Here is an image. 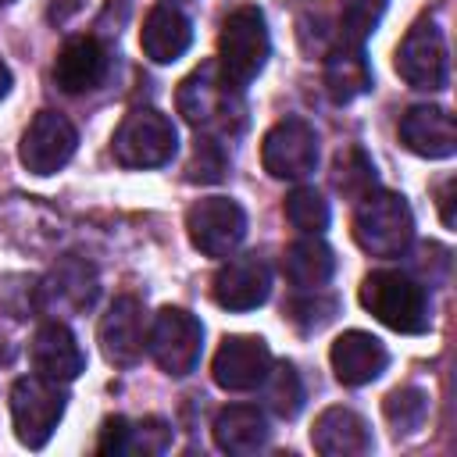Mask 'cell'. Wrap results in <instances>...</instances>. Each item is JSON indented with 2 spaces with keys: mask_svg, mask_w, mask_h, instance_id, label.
I'll return each instance as SVG.
<instances>
[{
  "mask_svg": "<svg viewBox=\"0 0 457 457\" xmlns=\"http://www.w3.org/2000/svg\"><path fill=\"white\" fill-rule=\"evenodd\" d=\"M125 436H129V418H121V414H114V418H107L104 421V428H100V439H96V450L100 453H125Z\"/></svg>",
  "mask_w": 457,
  "mask_h": 457,
  "instance_id": "cell-33",
  "label": "cell"
},
{
  "mask_svg": "<svg viewBox=\"0 0 457 457\" xmlns=\"http://www.w3.org/2000/svg\"><path fill=\"white\" fill-rule=\"evenodd\" d=\"M175 107L179 114L196 129V132H211V136H225V132H239L246 121V104H243V89L232 86L221 68L214 61L200 64L196 71H189L179 82L175 93Z\"/></svg>",
  "mask_w": 457,
  "mask_h": 457,
  "instance_id": "cell-1",
  "label": "cell"
},
{
  "mask_svg": "<svg viewBox=\"0 0 457 457\" xmlns=\"http://www.w3.org/2000/svg\"><path fill=\"white\" fill-rule=\"evenodd\" d=\"M75 146H79L75 125L61 111H39L29 121V129L21 132L18 157H21L25 171H32V175H54V171H61L71 161Z\"/></svg>",
  "mask_w": 457,
  "mask_h": 457,
  "instance_id": "cell-11",
  "label": "cell"
},
{
  "mask_svg": "<svg viewBox=\"0 0 457 457\" xmlns=\"http://www.w3.org/2000/svg\"><path fill=\"white\" fill-rule=\"evenodd\" d=\"M171 443V428L161 418H139L129 421L125 436V453H164Z\"/></svg>",
  "mask_w": 457,
  "mask_h": 457,
  "instance_id": "cell-31",
  "label": "cell"
},
{
  "mask_svg": "<svg viewBox=\"0 0 457 457\" xmlns=\"http://www.w3.org/2000/svg\"><path fill=\"white\" fill-rule=\"evenodd\" d=\"M264 403L278 414V418H296L303 407V386L293 364H271L264 375Z\"/></svg>",
  "mask_w": 457,
  "mask_h": 457,
  "instance_id": "cell-28",
  "label": "cell"
},
{
  "mask_svg": "<svg viewBox=\"0 0 457 457\" xmlns=\"http://www.w3.org/2000/svg\"><path fill=\"white\" fill-rule=\"evenodd\" d=\"M4 4H11V0H0V7H4Z\"/></svg>",
  "mask_w": 457,
  "mask_h": 457,
  "instance_id": "cell-36",
  "label": "cell"
},
{
  "mask_svg": "<svg viewBox=\"0 0 457 457\" xmlns=\"http://www.w3.org/2000/svg\"><path fill=\"white\" fill-rule=\"evenodd\" d=\"M311 443L325 457H361L371 450V428L350 407H325L314 418Z\"/></svg>",
  "mask_w": 457,
  "mask_h": 457,
  "instance_id": "cell-21",
  "label": "cell"
},
{
  "mask_svg": "<svg viewBox=\"0 0 457 457\" xmlns=\"http://www.w3.org/2000/svg\"><path fill=\"white\" fill-rule=\"evenodd\" d=\"M328 361H332V371L343 386H368L375 382L386 364H389V350L382 346V339H375L371 332H361V328H350L343 332L332 350H328Z\"/></svg>",
  "mask_w": 457,
  "mask_h": 457,
  "instance_id": "cell-18",
  "label": "cell"
},
{
  "mask_svg": "<svg viewBox=\"0 0 457 457\" xmlns=\"http://www.w3.org/2000/svg\"><path fill=\"white\" fill-rule=\"evenodd\" d=\"M400 143L418 154V157H428V161H443V157H453L457 150V125H453V114L446 107H436V104H418L411 107L403 118H400Z\"/></svg>",
  "mask_w": 457,
  "mask_h": 457,
  "instance_id": "cell-16",
  "label": "cell"
},
{
  "mask_svg": "<svg viewBox=\"0 0 457 457\" xmlns=\"http://www.w3.org/2000/svg\"><path fill=\"white\" fill-rule=\"evenodd\" d=\"M336 311H339V303H336L332 296H321L318 289H314V296H307V300H293V303H289V318H293L303 332H318V328H325V325L336 318Z\"/></svg>",
  "mask_w": 457,
  "mask_h": 457,
  "instance_id": "cell-32",
  "label": "cell"
},
{
  "mask_svg": "<svg viewBox=\"0 0 457 457\" xmlns=\"http://www.w3.org/2000/svg\"><path fill=\"white\" fill-rule=\"evenodd\" d=\"M146 350L154 357V364L171 375L182 378L196 368L200 350H204V325L186 311V307H161L146 328Z\"/></svg>",
  "mask_w": 457,
  "mask_h": 457,
  "instance_id": "cell-7",
  "label": "cell"
},
{
  "mask_svg": "<svg viewBox=\"0 0 457 457\" xmlns=\"http://www.w3.org/2000/svg\"><path fill=\"white\" fill-rule=\"evenodd\" d=\"M225 171H228V154H225L221 139L211 136V132L196 136L193 157H189V164H186V179H189V182H218Z\"/></svg>",
  "mask_w": 457,
  "mask_h": 457,
  "instance_id": "cell-30",
  "label": "cell"
},
{
  "mask_svg": "<svg viewBox=\"0 0 457 457\" xmlns=\"http://www.w3.org/2000/svg\"><path fill=\"white\" fill-rule=\"evenodd\" d=\"M193 43V25L182 11H175L171 4H161L146 14L143 29H139V46L143 57H150L154 64H175Z\"/></svg>",
  "mask_w": 457,
  "mask_h": 457,
  "instance_id": "cell-22",
  "label": "cell"
},
{
  "mask_svg": "<svg viewBox=\"0 0 457 457\" xmlns=\"http://www.w3.org/2000/svg\"><path fill=\"white\" fill-rule=\"evenodd\" d=\"M361 303L364 311H371L375 321H382L393 332L418 336L428 328V296L407 271L396 268L368 271L361 282Z\"/></svg>",
  "mask_w": 457,
  "mask_h": 457,
  "instance_id": "cell-2",
  "label": "cell"
},
{
  "mask_svg": "<svg viewBox=\"0 0 457 457\" xmlns=\"http://www.w3.org/2000/svg\"><path fill=\"white\" fill-rule=\"evenodd\" d=\"M168 4H179V0H168Z\"/></svg>",
  "mask_w": 457,
  "mask_h": 457,
  "instance_id": "cell-37",
  "label": "cell"
},
{
  "mask_svg": "<svg viewBox=\"0 0 457 457\" xmlns=\"http://www.w3.org/2000/svg\"><path fill=\"white\" fill-rule=\"evenodd\" d=\"M396 75L414 86V89H443L450 75V57H446V39L436 21L418 18L407 36L396 46Z\"/></svg>",
  "mask_w": 457,
  "mask_h": 457,
  "instance_id": "cell-8",
  "label": "cell"
},
{
  "mask_svg": "<svg viewBox=\"0 0 457 457\" xmlns=\"http://www.w3.org/2000/svg\"><path fill=\"white\" fill-rule=\"evenodd\" d=\"M332 186H336L343 196H350V200H361V196H368L371 189H378L371 157H368L361 146L339 150V154H336V164H332Z\"/></svg>",
  "mask_w": 457,
  "mask_h": 457,
  "instance_id": "cell-25",
  "label": "cell"
},
{
  "mask_svg": "<svg viewBox=\"0 0 457 457\" xmlns=\"http://www.w3.org/2000/svg\"><path fill=\"white\" fill-rule=\"evenodd\" d=\"M268 54H271V36H268L264 11L253 4L236 7L218 32V61L214 64L221 68V75L232 86L246 89L261 75Z\"/></svg>",
  "mask_w": 457,
  "mask_h": 457,
  "instance_id": "cell-3",
  "label": "cell"
},
{
  "mask_svg": "<svg viewBox=\"0 0 457 457\" xmlns=\"http://www.w3.org/2000/svg\"><path fill=\"white\" fill-rule=\"evenodd\" d=\"M7 89H11V68L0 61V100L7 96Z\"/></svg>",
  "mask_w": 457,
  "mask_h": 457,
  "instance_id": "cell-35",
  "label": "cell"
},
{
  "mask_svg": "<svg viewBox=\"0 0 457 457\" xmlns=\"http://www.w3.org/2000/svg\"><path fill=\"white\" fill-rule=\"evenodd\" d=\"M211 436H214V446L221 453H232V457H250L257 450L268 446V418L264 411H257L253 403H228L214 414V425H211Z\"/></svg>",
  "mask_w": 457,
  "mask_h": 457,
  "instance_id": "cell-20",
  "label": "cell"
},
{
  "mask_svg": "<svg viewBox=\"0 0 457 457\" xmlns=\"http://www.w3.org/2000/svg\"><path fill=\"white\" fill-rule=\"evenodd\" d=\"M282 211H286V221H289L293 228H300L303 236L325 232V228H328V218H332L328 200H325L314 186H296V189L286 196Z\"/></svg>",
  "mask_w": 457,
  "mask_h": 457,
  "instance_id": "cell-27",
  "label": "cell"
},
{
  "mask_svg": "<svg viewBox=\"0 0 457 457\" xmlns=\"http://www.w3.org/2000/svg\"><path fill=\"white\" fill-rule=\"evenodd\" d=\"M64 407H68L64 382H54L46 375H21L11 386V421L18 443L29 450H43L57 421L64 418Z\"/></svg>",
  "mask_w": 457,
  "mask_h": 457,
  "instance_id": "cell-6",
  "label": "cell"
},
{
  "mask_svg": "<svg viewBox=\"0 0 457 457\" xmlns=\"http://www.w3.org/2000/svg\"><path fill=\"white\" fill-rule=\"evenodd\" d=\"M382 414H386V421L393 425L396 436H411L428 418V393L418 389V386H400L382 400Z\"/></svg>",
  "mask_w": 457,
  "mask_h": 457,
  "instance_id": "cell-26",
  "label": "cell"
},
{
  "mask_svg": "<svg viewBox=\"0 0 457 457\" xmlns=\"http://www.w3.org/2000/svg\"><path fill=\"white\" fill-rule=\"evenodd\" d=\"M179 146L175 121L157 107H136L111 136V154L121 168H161Z\"/></svg>",
  "mask_w": 457,
  "mask_h": 457,
  "instance_id": "cell-5",
  "label": "cell"
},
{
  "mask_svg": "<svg viewBox=\"0 0 457 457\" xmlns=\"http://www.w3.org/2000/svg\"><path fill=\"white\" fill-rule=\"evenodd\" d=\"M439 218L446 228H453V179H446L439 189Z\"/></svg>",
  "mask_w": 457,
  "mask_h": 457,
  "instance_id": "cell-34",
  "label": "cell"
},
{
  "mask_svg": "<svg viewBox=\"0 0 457 457\" xmlns=\"http://www.w3.org/2000/svg\"><path fill=\"white\" fill-rule=\"evenodd\" d=\"M211 293H214V303L225 307V311H253L271 293V268L257 253L228 257L214 271Z\"/></svg>",
  "mask_w": 457,
  "mask_h": 457,
  "instance_id": "cell-14",
  "label": "cell"
},
{
  "mask_svg": "<svg viewBox=\"0 0 457 457\" xmlns=\"http://www.w3.org/2000/svg\"><path fill=\"white\" fill-rule=\"evenodd\" d=\"M325 89L336 104H350L371 89V64L361 43L339 39L325 57Z\"/></svg>",
  "mask_w": 457,
  "mask_h": 457,
  "instance_id": "cell-23",
  "label": "cell"
},
{
  "mask_svg": "<svg viewBox=\"0 0 457 457\" xmlns=\"http://www.w3.org/2000/svg\"><path fill=\"white\" fill-rule=\"evenodd\" d=\"M389 0H339V39L361 43L378 29Z\"/></svg>",
  "mask_w": 457,
  "mask_h": 457,
  "instance_id": "cell-29",
  "label": "cell"
},
{
  "mask_svg": "<svg viewBox=\"0 0 457 457\" xmlns=\"http://www.w3.org/2000/svg\"><path fill=\"white\" fill-rule=\"evenodd\" d=\"M29 361H32L36 375H46L54 382H71L86 371V353H82L75 332L57 318H50L36 328V336L29 343Z\"/></svg>",
  "mask_w": 457,
  "mask_h": 457,
  "instance_id": "cell-15",
  "label": "cell"
},
{
  "mask_svg": "<svg viewBox=\"0 0 457 457\" xmlns=\"http://www.w3.org/2000/svg\"><path fill=\"white\" fill-rule=\"evenodd\" d=\"M143 314H146L143 303L136 296L121 293L111 300L107 314L100 318L96 339H100L104 357L114 368H132L143 357V346H146V318Z\"/></svg>",
  "mask_w": 457,
  "mask_h": 457,
  "instance_id": "cell-12",
  "label": "cell"
},
{
  "mask_svg": "<svg viewBox=\"0 0 457 457\" xmlns=\"http://www.w3.org/2000/svg\"><path fill=\"white\" fill-rule=\"evenodd\" d=\"M186 232L204 257H228L246 236V211L228 196H204L186 211Z\"/></svg>",
  "mask_w": 457,
  "mask_h": 457,
  "instance_id": "cell-10",
  "label": "cell"
},
{
  "mask_svg": "<svg viewBox=\"0 0 457 457\" xmlns=\"http://www.w3.org/2000/svg\"><path fill=\"white\" fill-rule=\"evenodd\" d=\"M282 271H286V278H289L296 289L314 293V289H321V286L332 278V271H336V253H332V246H328L325 239L303 236V239H296V243L286 246V253H282Z\"/></svg>",
  "mask_w": 457,
  "mask_h": 457,
  "instance_id": "cell-24",
  "label": "cell"
},
{
  "mask_svg": "<svg viewBox=\"0 0 457 457\" xmlns=\"http://www.w3.org/2000/svg\"><path fill=\"white\" fill-rule=\"evenodd\" d=\"M353 239L371 257H400L414 239V214L400 193L371 189L357 200Z\"/></svg>",
  "mask_w": 457,
  "mask_h": 457,
  "instance_id": "cell-4",
  "label": "cell"
},
{
  "mask_svg": "<svg viewBox=\"0 0 457 457\" xmlns=\"http://www.w3.org/2000/svg\"><path fill=\"white\" fill-rule=\"evenodd\" d=\"M111 54L96 36H71L54 61V82L64 93H86L96 89L107 79Z\"/></svg>",
  "mask_w": 457,
  "mask_h": 457,
  "instance_id": "cell-17",
  "label": "cell"
},
{
  "mask_svg": "<svg viewBox=\"0 0 457 457\" xmlns=\"http://www.w3.org/2000/svg\"><path fill=\"white\" fill-rule=\"evenodd\" d=\"M268 368H271V350L261 336H225L211 361L214 382L228 393L257 389L264 382Z\"/></svg>",
  "mask_w": 457,
  "mask_h": 457,
  "instance_id": "cell-13",
  "label": "cell"
},
{
  "mask_svg": "<svg viewBox=\"0 0 457 457\" xmlns=\"http://www.w3.org/2000/svg\"><path fill=\"white\" fill-rule=\"evenodd\" d=\"M261 164L271 179H307L318 168V132L303 118L275 121L261 139Z\"/></svg>",
  "mask_w": 457,
  "mask_h": 457,
  "instance_id": "cell-9",
  "label": "cell"
},
{
  "mask_svg": "<svg viewBox=\"0 0 457 457\" xmlns=\"http://www.w3.org/2000/svg\"><path fill=\"white\" fill-rule=\"evenodd\" d=\"M96 289H100L96 286V271L79 257H64V261H57L50 268V275L43 278L36 300L50 314H57V311H86V307H93Z\"/></svg>",
  "mask_w": 457,
  "mask_h": 457,
  "instance_id": "cell-19",
  "label": "cell"
}]
</instances>
